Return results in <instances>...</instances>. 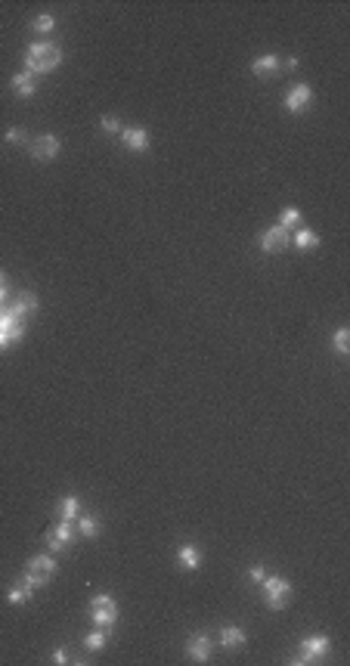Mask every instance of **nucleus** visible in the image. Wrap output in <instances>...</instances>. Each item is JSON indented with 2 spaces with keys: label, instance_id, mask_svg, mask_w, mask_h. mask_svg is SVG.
I'll return each instance as SVG.
<instances>
[{
  "label": "nucleus",
  "instance_id": "1",
  "mask_svg": "<svg viewBox=\"0 0 350 666\" xmlns=\"http://www.w3.org/2000/svg\"><path fill=\"white\" fill-rule=\"evenodd\" d=\"M59 65H62V50H59L53 41L28 44V50H25V71H28V75H35V78L50 75V71H56Z\"/></svg>",
  "mask_w": 350,
  "mask_h": 666
},
{
  "label": "nucleus",
  "instance_id": "2",
  "mask_svg": "<svg viewBox=\"0 0 350 666\" xmlns=\"http://www.w3.org/2000/svg\"><path fill=\"white\" fill-rule=\"evenodd\" d=\"M56 574H59L56 558H53V555H35V558H28V567H25L22 583H25V586H31V589L37 592L41 586H47Z\"/></svg>",
  "mask_w": 350,
  "mask_h": 666
},
{
  "label": "nucleus",
  "instance_id": "3",
  "mask_svg": "<svg viewBox=\"0 0 350 666\" xmlns=\"http://www.w3.org/2000/svg\"><path fill=\"white\" fill-rule=\"evenodd\" d=\"M332 654V638L329 635H304L298 644V657H292V663H316L322 657Z\"/></svg>",
  "mask_w": 350,
  "mask_h": 666
},
{
  "label": "nucleus",
  "instance_id": "4",
  "mask_svg": "<svg viewBox=\"0 0 350 666\" xmlns=\"http://www.w3.org/2000/svg\"><path fill=\"white\" fill-rule=\"evenodd\" d=\"M25 338V319L0 304V350H10Z\"/></svg>",
  "mask_w": 350,
  "mask_h": 666
},
{
  "label": "nucleus",
  "instance_id": "5",
  "mask_svg": "<svg viewBox=\"0 0 350 666\" xmlns=\"http://www.w3.org/2000/svg\"><path fill=\"white\" fill-rule=\"evenodd\" d=\"M261 592H263L267 608H273V610H286V604L292 601V583H288L286 577H267L261 583Z\"/></svg>",
  "mask_w": 350,
  "mask_h": 666
},
{
  "label": "nucleus",
  "instance_id": "6",
  "mask_svg": "<svg viewBox=\"0 0 350 666\" xmlns=\"http://www.w3.org/2000/svg\"><path fill=\"white\" fill-rule=\"evenodd\" d=\"M90 620L100 629H112L118 623V601L109 592H100V595L90 598Z\"/></svg>",
  "mask_w": 350,
  "mask_h": 666
},
{
  "label": "nucleus",
  "instance_id": "7",
  "mask_svg": "<svg viewBox=\"0 0 350 666\" xmlns=\"http://www.w3.org/2000/svg\"><path fill=\"white\" fill-rule=\"evenodd\" d=\"M28 152L35 162H56V158L62 155V139H59L56 133H41V137L31 139Z\"/></svg>",
  "mask_w": 350,
  "mask_h": 666
},
{
  "label": "nucleus",
  "instance_id": "8",
  "mask_svg": "<svg viewBox=\"0 0 350 666\" xmlns=\"http://www.w3.org/2000/svg\"><path fill=\"white\" fill-rule=\"evenodd\" d=\"M288 242H292V232L282 230L279 223L267 226V230H263L261 236H257V245H261L263 255H279V251H286V248H288Z\"/></svg>",
  "mask_w": 350,
  "mask_h": 666
},
{
  "label": "nucleus",
  "instance_id": "9",
  "mask_svg": "<svg viewBox=\"0 0 350 666\" xmlns=\"http://www.w3.org/2000/svg\"><path fill=\"white\" fill-rule=\"evenodd\" d=\"M286 112H292V115H304V112L310 109V103H313V87L310 84H292V90L286 93Z\"/></svg>",
  "mask_w": 350,
  "mask_h": 666
},
{
  "label": "nucleus",
  "instance_id": "10",
  "mask_svg": "<svg viewBox=\"0 0 350 666\" xmlns=\"http://www.w3.org/2000/svg\"><path fill=\"white\" fill-rule=\"evenodd\" d=\"M75 536H78L75 521H59L56 527L47 530V545L53 549V555H56V552H65V549H69V545L75 543Z\"/></svg>",
  "mask_w": 350,
  "mask_h": 666
},
{
  "label": "nucleus",
  "instance_id": "11",
  "mask_svg": "<svg viewBox=\"0 0 350 666\" xmlns=\"http://www.w3.org/2000/svg\"><path fill=\"white\" fill-rule=\"evenodd\" d=\"M121 146L128 152H137V155H143V152H149V146H152V137H149V130L146 128H121Z\"/></svg>",
  "mask_w": 350,
  "mask_h": 666
},
{
  "label": "nucleus",
  "instance_id": "12",
  "mask_svg": "<svg viewBox=\"0 0 350 666\" xmlns=\"http://www.w3.org/2000/svg\"><path fill=\"white\" fill-rule=\"evenodd\" d=\"M211 654H214V642H211V635H204V632H195V635H189L186 642V657L193 663H208Z\"/></svg>",
  "mask_w": 350,
  "mask_h": 666
},
{
  "label": "nucleus",
  "instance_id": "13",
  "mask_svg": "<svg viewBox=\"0 0 350 666\" xmlns=\"http://www.w3.org/2000/svg\"><path fill=\"white\" fill-rule=\"evenodd\" d=\"M279 71H282V59L276 56V53H263V56H257L254 62H251V75L261 78V81L279 75Z\"/></svg>",
  "mask_w": 350,
  "mask_h": 666
},
{
  "label": "nucleus",
  "instance_id": "14",
  "mask_svg": "<svg viewBox=\"0 0 350 666\" xmlns=\"http://www.w3.org/2000/svg\"><path fill=\"white\" fill-rule=\"evenodd\" d=\"M202 564H204V555H202V549L199 545H193V543H186V545H180L177 549V567H183V570H202Z\"/></svg>",
  "mask_w": 350,
  "mask_h": 666
},
{
  "label": "nucleus",
  "instance_id": "15",
  "mask_svg": "<svg viewBox=\"0 0 350 666\" xmlns=\"http://www.w3.org/2000/svg\"><path fill=\"white\" fill-rule=\"evenodd\" d=\"M10 87H12V93H16L19 99H31L37 93V78L28 75V71H19V75H12Z\"/></svg>",
  "mask_w": 350,
  "mask_h": 666
},
{
  "label": "nucleus",
  "instance_id": "16",
  "mask_svg": "<svg viewBox=\"0 0 350 666\" xmlns=\"http://www.w3.org/2000/svg\"><path fill=\"white\" fill-rule=\"evenodd\" d=\"M220 644L227 651H239L248 644V632L242 629V626H223L220 629Z\"/></svg>",
  "mask_w": 350,
  "mask_h": 666
},
{
  "label": "nucleus",
  "instance_id": "17",
  "mask_svg": "<svg viewBox=\"0 0 350 666\" xmlns=\"http://www.w3.org/2000/svg\"><path fill=\"white\" fill-rule=\"evenodd\" d=\"M37 307H41V301H37V295L35 291H25V295H19L16 301L10 304V310L16 313V316H22V319H28V316H35Z\"/></svg>",
  "mask_w": 350,
  "mask_h": 666
},
{
  "label": "nucleus",
  "instance_id": "18",
  "mask_svg": "<svg viewBox=\"0 0 350 666\" xmlns=\"http://www.w3.org/2000/svg\"><path fill=\"white\" fill-rule=\"evenodd\" d=\"M75 530H78V536H81V539H96V536L103 533L100 518H94V515H78Z\"/></svg>",
  "mask_w": 350,
  "mask_h": 666
},
{
  "label": "nucleus",
  "instance_id": "19",
  "mask_svg": "<svg viewBox=\"0 0 350 666\" xmlns=\"http://www.w3.org/2000/svg\"><path fill=\"white\" fill-rule=\"evenodd\" d=\"M56 515H59V521H78V515H81V499L62 496L59 505H56Z\"/></svg>",
  "mask_w": 350,
  "mask_h": 666
},
{
  "label": "nucleus",
  "instance_id": "20",
  "mask_svg": "<svg viewBox=\"0 0 350 666\" xmlns=\"http://www.w3.org/2000/svg\"><path fill=\"white\" fill-rule=\"evenodd\" d=\"M292 242L298 245V251H313V248H320V236H316L310 226H298V230L292 232Z\"/></svg>",
  "mask_w": 350,
  "mask_h": 666
},
{
  "label": "nucleus",
  "instance_id": "21",
  "mask_svg": "<svg viewBox=\"0 0 350 666\" xmlns=\"http://www.w3.org/2000/svg\"><path fill=\"white\" fill-rule=\"evenodd\" d=\"M105 644H109V629H100V626H96L94 632H87V635H84V648H87L90 654L103 651Z\"/></svg>",
  "mask_w": 350,
  "mask_h": 666
},
{
  "label": "nucleus",
  "instance_id": "22",
  "mask_svg": "<svg viewBox=\"0 0 350 666\" xmlns=\"http://www.w3.org/2000/svg\"><path fill=\"white\" fill-rule=\"evenodd\" d=\"M56 16H53V12H41V16H35V19H31V25H28V28L31 31H35V35H53V31H56Z\"/></svg>",
  "mask_w": 350,
  "mask_h": 666
},
{
  "label": "nucleus",
  "instance_id": "23",
  "mask_svg": "<svg viewBox=\"0 0 350 666\" xmlns=\"http://www.w3.org/2000/svg\"><path fill=\"white\" fill-rule=\"evenodd\" d=\"M279 226L288 232H295L301 226V208H295V205H286V208L279 211Z\"/></svg>",
  "mask_w": 350,
  "mask_h": 666
},
{
  "label": "nucleus",
  "instance_id": "24",
  "mask_svg": "<svg viewBox=\"0 0 350 666\" xmlns=\"http://www.w3.org/2000/svg\"><path fill=\"white\" fill-rule=\"evenodd\" d=\"M332 348H335L338 357H350V329L347 325H341V329L332 335Z\"/></svg>",
  "mask_w": 350,
  "mask_h": 666
},
{
  "label": "nucleus",
  "instance_id": "25",
  "mask_svg": "<svg viewBox=\"0 0 350 666\" xmlns=\"http://www.w3.org/2000/svg\"><path fill=\"white\" fill-rule=\"evenodd\" d=\"M31 595H35V589H31V586H25L22 579H19V586H12L6 598H10V604H25V601H31Z\"/></svg>",
  "mask_w": 350,
  "mask_h": 666
},
{
  "label": "nucleus",
  "instance_id": "26",
  "mask_svg": "<svg viewBox=\"0 0 350 666\" xmlns=\"http://www.w3.org/2000/svg\"><path fill=\"white\" fill-rule=\"evenodd\" d=\"M3 143L22 146V143H28V133H25V128H6L3 130Z\"/></svg>",
  "mask_w": 350,
  "mask_h": 666
},
{
  "label": "nucleus",
  "instance_id": "27",
  "mask_svg": "<svg viewBox=\"0 0 350 666\" xmlns=\"http://www.w3.org/2000/svg\"><path fill=\"white\" fill-rule=\"evenodd\" d=\"M100 130H103V133H121V121H118L115 115H105L103 121H100Z\"/></svg>",
  "mask_w": 350,
  "mask_h": 666
},
{
  "label": "nucleus",
  "instance_id": "28",
  "mask_svg": "<svg viewBox=\"0 0 350 666\" xmlns=\"http://www.w3.org/2000/svg\"><path fill=\"white\" fill-rule=\"evenodd\" d=\"M248 583H254V586H261L263 583V579H267V570H263L261 567V564H251V567H248Z\"/></svg>",
  "mask_w": 350,
  "mask_h": 666
},
{
  "label": "nucleus",
  "instance_id": "29",
  "mask_svg": "<svg viewBox=\"0 0 350 666\" xmlns=\"http://www.w3.org/2000/svg\"><path fill=\"white\" fill-rule=\"evenodd\" d=\"M6 298H10V279H6V273L0 270V304H6Z\"/></svg>",
  "mask_w": 350,
  "mask_h": 666
},
{
  "label": "nucleus",
  "instance_id": "30",
  "mask_svg": "<svg viewBox=\"0 0 350 666\" xmlns=\"http://www.w3.org/2000/svg\"><path fill=\"white\" fill-rule=\"evenodd\" d=\"M53 663H59V666L69 663V648H56V651H53Z\"/></svg>",
  "mask_w": 350,
  "mask_h": 666
},
{
  "label": "nucleus",
  "instance_id": "31",
  "mask_svg": "<svg viewBox=\"0 0 350 666\" xmlns=\"http://www.w3.org/2000/svg\"><path fill=\"white\" fill-rule=\"evenodd\" d=\"M298 59H295V56H288V59H282V69H288V71H295V69H298Z\"/></svg>",
  "mask_w": 350,
  "mask_h": 666
}]
</instances>
